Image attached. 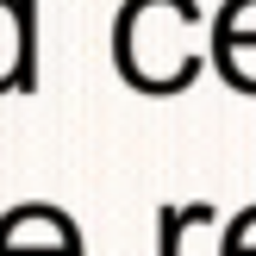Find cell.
<instances>
[{
    "instance_id": "3",
    "label": "cell",
    "mask_w": 256,
    "mask_h": 256,
    "mask_svg": "<svg viewBox=\"0 0 256 256\" xmlns=\"http://www.w3.org/2000/svg\"><path fill=\"white\" fill-rule=\"evenodd\" d=\"M206 62L238 88L256 94V0H225L206 32Z\"/></svg>"
},
{
    "instance_id": "1",
    "label": "cell",
    "mask_w": 256,
    "mask_h": 256,
    "mask_svg": "<svg viewBox=\"0 0 256 256\" xmlns=\"http://www.w3.org/2000/svg\"><path fill=\"white\" fill-rule=\"evenodd\" d=\"M200 6L194 0H119L112 19V69L125 88L162 100L194 88V75L206 69L200 50Z\"/></svg>"
},
{
    "instance_id": "6",
    "label": "cell",
    "mask_w": 256,
    "mask_h": 256,
    "mask_svg": "<svg viewBox=\"0 0 256 256\" xmlns=\"http://www.w3.org/2000/svg\"><path fill=\"white\" fill-rule=\"evenodd\" d=\"M219 256H256V206L232 212V225H225V238H219Z\"/></svg>"
},
{
    "instance_id": "4",
    "label": "cell",
    "mask_w": 256,
    "mask_h": 256,
    "mask_svg": "<svg viewBox=\"0 0 256 256\" xmlns=\"http://www.w3.org/2000/svg\"><path fill=\"white\" fill-rule=\"evenodd\" d=\"M38 88V0H0V94Z\"/></svg>"
},
{
    "instance_id": "2",
    "label": "cell",
    "mask_w": 256,
    "mask_h": 256,
    "mask_svg": "<svg viewBox=\"0 0 256 256\" xmlns=\"http://www.w3.org/2000/svg\"><path fill=\"white\" fill-rule=\"evenodd\" d=\"M0 256H88L82 225L50 200H19L0 212Z\"/></svg>"
},
{
    "instance_id": "5",
    "label": "cell",
    "mask_w": 256,
    "mask_h": 256,
    "mask_svg": "<svg viewBox=\"0 0 256 256\" xmlns=\"http://www.w3.org/2000/svg\"><path fill=\"white\" fill-rule=\"evenodd\" d=\"M212 206L206 200H194V206H162L156 212V256H182V232L188 225H206Z\"/></svg>"
}]
</instances>
